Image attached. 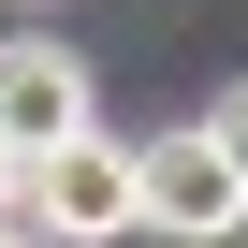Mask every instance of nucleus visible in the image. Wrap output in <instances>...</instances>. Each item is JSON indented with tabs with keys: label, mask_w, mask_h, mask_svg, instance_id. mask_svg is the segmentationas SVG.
Here are the masks:
<instances>
[{
	"label": "nucleus",
	"mask_w": 248,
	"mask_h": 248,
	"mask_svg": "<svg viewBox=\"0 0 248 248\" xmlns=\"http://www.w3.org/2000/svg\"><path fill=\"white\" fill-rule=\"evenodd\" d=\"M15 219L44 233V248H117V233H146V204H132V146L102 132H59V146H30L15 161Z\"/></svg>",
	"instance_id": "obj_1"
},
{
	"label": "nucleus",
	"mask_w": 248,
	"mask_h": 248,
	"mask_svg": "<svg viewBox=\"0 0 248 248\" xmlns=\"http://www.w3.org/2000/svg\"><path fill=\"white\" fill-rule=\"evenodd\" d=\"M0 248H44V233H30V219H0Z\"/></svg>",
	"instance_id": "obj_6"
},
{
	"label": "nucleus",
	"mask_w": 248,
	"mask_h": 248,
	"mask_svg": "<svg viewBox=\"0 0 248 248\" xmlns=\"http://www.w3.org/2000/svg\"><path fill=\"white\" fill-rule=\"evenodd\" d=\"M132 204H146V233H175V248H219V233L248 219V175L219 161V132L190 117V132L132 146Z\"/></svg>",
	"instance_id": "obj_2"
},
{
	"label": "nucleus",
	"mask_w": 248,
	"mask_h": 248,
	"mask_svg": "<svg viewBox=\"0 0 248 248\" xmlns=\"http://www.w3.org/2000/svg\"><path fill=\"white\" fill-rule=\"evenodd\" d=\"M59 132H88V59L30 30V44H0V146L30 161V146H59Z\"/></svg>",
	"instance_id": "obj_3"
},
{
	"label": "nucleus",
	"mask_w": 248,
	"mask_h": 248,
	"mask_svg": "<svg viewBox=\"0 0 248 248\" xmlns=\"http://www.w3.org/2000/svg\"><path fill=\"white\" fill-rule=\"evenodd\" d=\"M204 132H219V161L248 175V88H219V102H204Z\"/></svg>",
	"instance_id": "obj_4"
},
{
	"label": "nucleus",
	"mask_w": 248,
	"mask_h": 248,
	"mask_svg": "<svg viewBox=\"0 0 248 248\" xmlns=\"http://www.w3.org/2000/svg\"><path fill=\"white\" fill-rule=\"evenodd\" d=\"M30 15H44V0H30Z\"/></svg>",
	"instance_id": "obj_7"
},
{
	"label": "nucleus",
	"mask_w": 248,
	"mask_h": 248,
	"mask_svg": "<svg viewBox=\"0 0 248 248\" xmlns=\"http://www.w3.org/2000/svg\"><path fill=\"white\" fill-rule=\"evenodd\" d=\"M0 219H15V146H0Z\"/></svg>",
	"instance_id": "obj_5"
}]
</instances>
